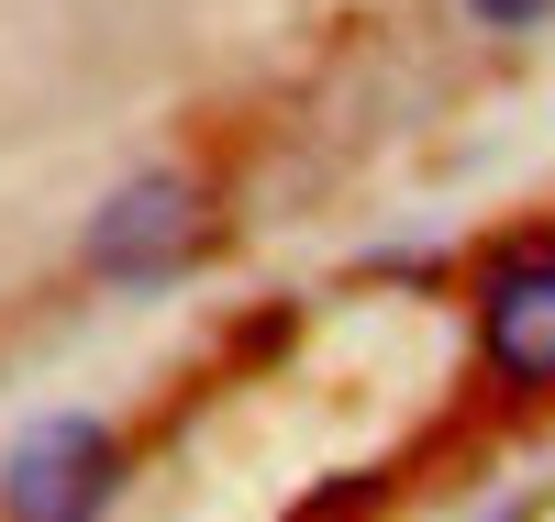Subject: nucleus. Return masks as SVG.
<instances>
[{"label": "nucleus", "instance_id": "obj_2", "mask_svg": "<svg viewBox=\"0 0 555 522\" xmlns=\"http://www.w3.org/2000/svg\"><path fill=\"white\" fill-rule=\"evenodd\" d=\"M201 189L156 167V178H122L101 212H89V278H112V290H156V278H178L201 256Z\"/></svg>", "mask_w": 555, "mask_h": 522}, {"label": "nucleus", "instance_id": "obj_3", "mask_svg": "<svg viewBox=\"0 0 555 522\" xmlns=\"http://www.w3.org/2000/svg\"><path fill=\"white\" fill-rule=\"evenodd\" d=\"M478 345L512 390H555V256H512L478 301Z\"/></svg>", "mask_w": 555, "mask_h": 522}, {"label": "nucleus", "instance_id": "obj_4", "mask_svg": "<svg viewBox=\"0 0 555 522\" xmlns=\"http://www.w3.org/2000/svg\"><path fill=\"white\" fill-rule=\"evenodd\" d=\"M555 12V0H467V23H489V34H533Z\"/></svg>", "mask_w": 555, "mask_h": 522}, {"label": "nucleus", "instance_id": "obj_1", "mask_svg": "<svg viewBox=\"0 0 555 522\" xmlns=\"http://www.w3.org/2000/svg\"><path fill=\"white\" fill-rule=\"evenodd\" d=\"M112 489H122V445L101 411H56L0 456V511L12 522H89V511H112Z\"/></svg>", "mask_w": 555, "mask_h": 522}]
</instances>
